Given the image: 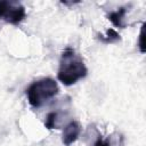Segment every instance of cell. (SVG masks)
I'll return each mask as SVG.
<instances>
[{
  "mask_svg": "<svg viewBox=\"0 0 146 146\" xmlns=\"http://www.w3.org/2000/svg\"><path fill=\"white\" fill-rule=\"evenodd\" d=\"M88 73V68L80 55L71 47H66L62 52L57 79L64 86H72L83 79Z\"/></svg>",
  "mask_w": 146,
  "mask_h": 146,
  "instance_id": "6da1fadb",
  "label": "cell"
},
{
  "mask_svg": "<svg viewBox=\"0 0 146 146\" xmlns=\"http://www.w3.org/2000/svg\"><path fill=\"white\" fill-rule=\"evenodd\" d=\"M58 91H59L58 84L54 79L43 78L32 82L27 87L25 94L29 104L34 108H39L46 102L54 98L58 94Z\"/></svg>",
  "mask_w": 146,
  "mask_h": 146,
  "instance_id": "7a4b0ae2",
  "label": "cell"
},
{
  "mask_svg": "<svg viewBox=\"0 0 146 146\" xmlns=\"http://www.w3.org/2000/svg\"><path fill=\"white\" fill-rule=\"evenodd\" d=\"M25 16L26 11L22 3L17 1H0V19L17 25L25 18Z\"/></svg>",
  "mask_w": 146,
  "mask_h": 146,
  "instance_id": "3957f363",
  "label": "cell"
},
{
  "mask_svg": "<svg viewBox=\"0 0 146 146\" xmlns=\"http://www.w3.org/2000/svg\"><path fill=\"white\" fill-rule=\"evenodd\" d=\"M81 132V127L79 124V122L76 121H71L68 122L63 131V137H62V141L65 146H71L80 136Z\"/></svg>",
  "mask_w": 146,
  "mask_h": 146,
  "instance_id": "277c9868",
  "label": "cell"
},
{
  "mask_svg": "<svg viewBox=\"0 0 146 146\" xmlns=\"http://www.w3.org/2000/svg\"><path fill=\"white\" fill-rule=\"evenodd\" d=\"M128 11V7H120L117 10L111 11L107 14V18L108 21L115 26V27H120V29H124L125 24H124V16Z\"/></svg>",
  "mask_w": 146,
  "mask_h": 146,
  "instance_id": "5b68a950",
  "label": "cell"
},
{
  "mask_svg": "<svg viewBox=\"0 0 146 146\" xmlns=\"http://www.w3.org/2000/svg\"><path fill=\"white\" fill-rule=\"evenodd\" d=\"M97 39L99 41H102L103 43L106 44H111V43H116L119 41H121V35L114 30V29H108L106 31V34H98Z\"/></svg>",
  "mask_w": 146,
  "mask_h": 146,
  "instance_id": "8992f818",
  "label": "cell"
},
{
  "mask_svg": "<svg viewBox=\"0 0 146 146\" xmlns=\"http://www.w3.org/2000/svg\"><path fill=\"white\" fill-rule=\"evenodd\" d=\"M57 121H58V113H57V112H50V113H48L47 116H46L44 127H46L47 129H49V130L56 129V128H58Z\"/></svg>",
  "mask_w": 146,
  "mask_h": 146,
  "instance_id": "52a82bcc",
  "label": "cell"
},
{
  "mask_svg": "<svg viewBox=\"0 0 146 146\" xmlns=\"http://www.w3.org/2000/svg\"><path fill=\"white\" fill-rule=\"evenodd\" d=\"M92 146H112V138L108 137L107 139H103L100 135L97 136L96 140L94 141Z\"/></svg>",
  "mask_w": 146,
  "mask_h": 146,
  "instance_id": "ba28073f",
  "label": "cell"
},
{
  "mask_svg": "<svg viewBox=\"0 0 146 146\" xmlns=\"http://www.w3.org/2000/svg\"><path fill=\"white\" fill-rule=\"evenodd\" d=\"M139 49H140V52H145V48H144V25L141 26V30H140V34H139Z\"/></svg>",
  "mask_w": 146,
  "mask_h": 146,
  "instance_id": "9c48e42d",
  "label": "cell"
}]
</instances>
